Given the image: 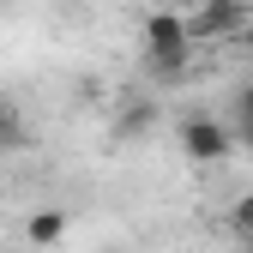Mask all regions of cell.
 <instances>
[{
    "instance_id": "7",
    "label": "cell",
    "mask_w": 253,
    "mask_h": 253,
    "mask_svg": "<svg viewBox=\"0 0 253 253\" xmlns=\"http://www.w3.org/2000/svg\"><path fill=\"white\" fill-rule=\"evenodd\" d=\"M229 133H235V145H253V79L235 90V109H229Z\"/></svg>"
},
{
    "instance_id": "5",
    "label": "cell",
    "mask_w": 253,
    "mask_h": 253,
    "mask_svg": "<svg viewBox=\"0 0 253 253\" xmlns=\"http://www.w3.org/2000/svg\"><path fill=\"white\" fill-rule=\"evenodd\" d=\"M30 145V121H24V109L12 103V97H0V157H12V151H24Z\"/></svg>"
},
{
    "instance_id": "3",
    "label": "cell",
    "mask_w": 253,
    "mask_h": 253,
    "mask_svg": "<svg viewBox=\"0 0 253 253\" xmlns=\"http://www.w3.org/2000/svg\"><path fill=\"white\" fill-rule=\"evenodd\" d=\"M247 18H253L247 0H199V12L187 18V37L193 42H223V37H241Z\"/></svg>"
},
{
    "instance_id": "2",
    "label": "cell",
    "mask_w": 253,
    "mask_h": 253,
    "mask_svg": "<svg viewBox=\"0 0 253 253\" xmlns=\"http://www.w3.org/2000/svg\"><path fill=\"white\" fill-rule=\"evenodd\" d=\"M175 139H181V151H187V163H229V157H235L229 121L211 115V109H187V115L175 121Z\"/></svg>"
},
{
    "instance_id": "9",
    "label": "cell",
    "mask_w": 253,
    "mask_h": 253,
    "mask_svg": "<svg viewBox=\"0 0 253 253\" xmlns=\"http://www.w3.org/2000/svg\"><path fill=\"white\" fill-rule=\"evenodd\" d=\"M235 42H241V48H247V54H253V18H247V24H241V37H235Z\"/></svg>"
},
{
    "instance_id": "8",
    "label": "cell",
    "mask_w": 253,
    "mask_h": 253,
    "mask_svg": "<svg viewBox=\"0 0 253 253\" xmlns=\"http://www.w3.org/2000/svg\"><path fill=\"white\" fill-rule=\"evenodd\" d=\"M229 229H235L241 241H253V187H247V193L229 205Z\"/></svg>"
},
{
    "instance_id": "1",
    "label": "cell",
    "mask_w": 253,
    "mask_h": 253,
    "mask_svg": "<svg viewBox=\"0 0 253 253\" xmlns=\"http://www.w3.org/2000/svg\"><path fill=\"white\" fill-rule=\"evenodd\" d=\"M145 67L157 79H187L193 67V37H187V18L181 12H151L145 18Z\"/></svg>"
},
{
    "instance_id": "4",
    "label": "cell",
    "mask_w": 253,
    "mask_h": 253,
    "mask_svg": "<svg viewBox=\"0 0 253 253\" xmlns=\"http://www.w3.org/2000/svg\"><path fill=\"white\" fill-rule=\"evenodd\" d=\"M24 235H30V247H54L60 235H67V211H60V205L30 211V217H24Z\"/></svg>"
},
{
    "instance_id": "6",
    "label": "cell",
    "mask_w": 253,
    "mask_h": 253,
    "mask_svg": "<svg viewBox=\"0 0 253 253\" xmlns=\"http://www.w3.org/2000/svg\"><path fill=\"white\" fill-rule=\"evenodd\" d=\"M151 126H157V103H151V97L121 103V115H115V133H121V139H145Z\"/></svg>"
}]
</instances>
